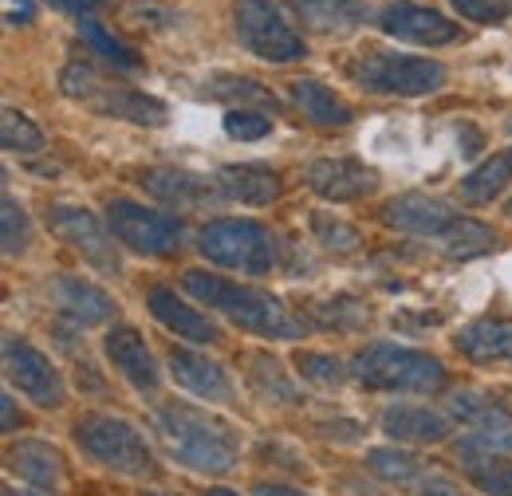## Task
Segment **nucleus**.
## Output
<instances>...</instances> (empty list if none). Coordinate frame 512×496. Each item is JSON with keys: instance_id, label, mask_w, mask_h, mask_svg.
I'll return each instance as SVG.
<instances>
[{"instance_id": "nucleus-1", "label": "nucleus", "mask_w": 512, "mask_h": 496, "mask_svg": "<svg viewBox=\"0 0 512 496\" xmlns=\"http://www.w3.org/2000/svg\"><path fill=\"white\" fill-rule=\"evenodd\" d=\"M154 434L162 441V449L170 453V461H178L190 473L221 477L241 457L237 430L225 418H217V414H209L201 406H190V402L158 406L154 410Z\"/></svg>"}, {"instance_id": "nucleus-2", "label": "nucleus", "mask_w": 512, "mask_h": 496, "mask_svg": "<svg viewBox=\"0 0 512 496\" xmlns=\"http://www.w3.org/2000/svg\"><path fill=\"white\" fill-rule=\"evenodd\" d=\"M182 288L193 300H201L205 308L225 315L229 323H237L241 331H253L260 339H300L308 327L284 300H276L272 292L253 288V284H237L225 276H209L201 268H190L182 276Z\"/></svg>"}, {"instance_id": "nucleus-3", "label": "nucleus", "mask_w": 512, "mask_h": 496, "mask_svg": "<svg viewBox=\"0 0 512 496\" xmlns=\"http://www.w3.org/2000/svg\"><path fill=\"white\" fill-rule=\"evenodd\" d=\"M383 221L398 233L434 241L449 256H477L497 245V233L465 213H457L442 197H426V193H402L394 201H386Z\"/></svg>"}, {"instance_id": "nucleus-4", "label": "nucleus", "mask_w": 512, "mask_h": 496, "mask_svg": "<svg viewBox=\"0 0 512 496\" xmlns=\"http://www.w3.org/2000/svg\"><path fill=\"white\" fill-rule=\"evenodd\" d=\"M351 378L367 390L390 394H434L446 386V367L414 347L398 343H371L351 359Z\"/></svg>"}, {"instance_id": "nucleus-5", "label": "nucleus", "mask_w": 512, "mask_h": 496, "mask_svg": "<svg viewBox=\"0 0 512 496\" xmlns=\"http://www.w3.org/2000/svg\"><path fill=\"white\" fill-rule=\"evenodd\" d=\"M71 437L79 445V453L111 473L123 477H158V457L146 445V437L138 434V426H130L119 414H83Z\"/></svg>"}, {"instance_id": "nucleus-6", "label": "nucleus", "mask_w": 512, "mask_h": 496, "mask_svg": "<svg viewBox=\"0 0 512 496\" xmlns=\"http://www.w3.org/2000/svg\"><path fill=\"white\" fill-rule=\"evenodd\" d=\"M60 91L71 103L103 115V119H123L134 126H162L166 123V103L134 91L127 83H111L107 75H99L91 63H67L60 75Z\"/></svg>"}, {"instance_id": "nucleus-7", "label": "nucleus", "mask_w": 512, "mask_h": 496, "mask_svg": "<svg viewBox=\"0 0 512 496\" xmlns=\"http://www.w3.org/2000/svg\"><path fill=\"white\" fill-rule=\"evenodd\" d=\"M197 252L217 264V268H233L245 276H264L276 264V241L260 221H245V217H221L209 221L197 233Z\"/></svg>"}, {"instance_id": "nucleus-8", "label": "nucleus", "mask_w": 512, "mask_h": 496, "mask_svg": "<svg viewBox=\"0 0 512 496\" xmlns=\"http://www.w3.org/2000/svg\"><path fill=\"white\" fill-rule=\"evenodd\" d=\"M347 75L371 91V95H430L446 83V67L438 60H422V56H398V52H359L347 63Z\"/></svg>"}, {"instance_id": "nucleus-9", "label": "nucleus", "mask_w": 512, "mask_h": 496, "mask_svg": "<svg viewBox=\"0 0 512 496\" xmlns=\"http://www.w3.org/2000/svg\"><path fill=\"white\" fill-rule=\"evenodd\" d=\"M237 40L264 63H296L308 56L304 36L284 20L272 0H237L233 4Z\"/></svg>"}, {"instance_id": "nucleus-10", "label": "nucleus", "mask_w": 512, "mask_h": 496, "mask_svg": "<svg viewBox=\"0 0 512 496\" xmlns=\"http://www.w3.org/2000/svg\"><path fill=\"white\" fill-rule=\"evenodd\" d=\"M107 225H111L115 241L138 256H174L182 248V221L174 213L146 209L127 197L107 201Z\"/></svg>"}, {"instance_id": "nucleus-11", "label": "nucleus", "mask_w": 512, "mask_h": 496, "mask_svg": "<svg viewBox=\"0 0 512 496\" xmlns=\"http://www.w3.org/2000/svg\"><path fill=\"white\" fill-rule=\"evenodd\" d=\"M48 229H52L71 252H79L99 276H119V272H123L119 252H115V233H111L91 209L56 201V205H48Z\"/></svg>"}, {"instance_id": "nucleus-12", "label": "nucleus", "mask_w": 512, "mask_h": 496, "mask_svg": "<svg viewBox=\"0 0 512 496\" xmlns=\"http://www.w3.org/2000/svg\"><path fill=\"white\" fill-rule=\"evenodd\" d=\"M4 374H8V382L28 398V402H36L40 410H60L67 398V386H64V374L60 367L44 355V351H36L32 343H24V339H4Z\"/></svg>"}, {"instance_id": "nucleus-13", "label": "nucleus", "mask_w": 512, "mask_h": 496, "mask_svg": "<svg viewBox=\"0 0 512 496\" xmlns=\"http://www.w3.org/2000/svg\"><path fill=\"white\" fill-rule=\"evenodd\" d=\"M375 24L386 36H394L402 44H418V48H442V44H453L461 36V24H453L438 8L410 4V0H394V4L379 8Z\"/></svg>"}, {"instance_id": "nucleus-14", "label": "nucleus", "mask_w": 512, "mask_h": 496, "mask_svg": "<svg viewBox=\"0 0 512 496\" xmlns=\"http://www.w3.org/2000/svg\"><path fill=\"white\" fill-rule=\"evenodd\" d=\"M304 182L316 197L343 205V201H363L367 193H375L379 189V170H371L359 158H320V162L308 166Z\"/></svg>"}, {"instance_id": "nucleus-15", "label": "nucleus", "mask_w": 512, "mask_h": 496, "mask_svg": "<svg viewBox=\"0 0 512 496\" xmlns=\"http://www.w3.org/2000/svg\"><path fill=\"white\" fill-rule=\"evenodd\" d=\"M138 186L146 189L150 197L174 205V209H209V205L225 201L217 178H205V174H193V170H178V166L146 170V174H138Z\"/></svg>"}, {"instance_id": "nucleus-16", "label": "nucleus", "mask_w": 512, "mask_h": 496, "mask_svg": "<svg viewBox=\"0 0 512 496\" xmlns=\"http://www.w3.org/2000/svg\"><path fill=\"white\" fill-rule=\"evenodd\" d=\"M103 355H107V363L123 374L138 394H154V390H158V382H162L158 363H154L146 339H142L134 327H127V323L111 327V331L103 335Z\"/></svg>"}, {"instance_id": "nucleus-17", "label": "nucleus", "mask_w": 512, "mask_h": 496, "mask_svg": "<svg viewBox=\"0 0 512 496\" xmlns=\"http://www.w3.org/2000/svg\"><path fill=\"white\" fill-rule=\"evenodd\" d=\"M146 308H150V315H154L166 331H174V335H178V339H186V343L213 347V343L221 339L217 323H213L209 315H201L197 308H190L186 300H178V292H174V288H162V284L146 288Z\"/></svg>"}, {"instance_id": "nucleus-18", "label": "nucleus", "mask_w": 512, "mask_h": 496, "mask_svg": "<svg viewBox=\"0 0 512 496\" xmlns=\"http://www.w3.org/2000/svg\"><path fill=\"white\" fill-rule=\"evenodd\" d=\"M48 296H52L56 311L71 319L75 327H95V323H107L115 315V300L83 276H56Z\"/></svg>"}, {"instance_id": "nucleus-19", "label": "nucleus", "mask_w": 512, "mask_h": 496, "mask_svg": "<svg viewBox=\"0 0 512 496\" xmlns=\"http://www.w3.org/2000/svg\"><path fill=\"white\" fill-rule=\"evenodd\" d=\"M453 347L477 367H512V319H473L453 335Z\"/></svg>"}, {"instance_id": "nucleus-20", "label": "nucleus", "mask_w": 512, "mask_h": 496, "mask_svg": "<svg viewBox=\"0 0 512 496\" xmlns=\"http://www.w3.org/2000/svg\"><path fill=\"white\" fill-rule=\"evenodd\" d=\"M170 374L182 390H190L193 398H205V402H233V382L221 363H213L209 355H197L186 347H174L170 351Z\"/></svg>"}, {"instance_id": "nucleus-21", "label": "nucleus", "mask_w": 512, "mask_h": 496, "mask_svg": "<svg viewBox=\"0 0 512 496\" xmlns=\"http://www.w3.org/2000/svg\"><path fill=\"white\" fill-rule=\"evenodd\" d=\"M379 426L386 437L394 441H410V445H438L453 434V422H449L442 410H430V406H410V402H398V406H386L379 414Z\"/></svg>"}, {"instance_id": "nucleus-22", "label": "nucleus", "mask_w": 512, "mask_h": 496, "mask_svg": "<svg viewBox=\"0 0 512 496\" xmlns=\"http://www.w3.org/2000/svg\"><path fill=\"white\" fill-rule=\"evenodd\" d=\"M8 469L24 485H32L36 493L44 496H56L60 485H64V457L48 441H20V445H12L8 449Z\"/></svg>"}, {"instance_id": "nucleus-23", "label": "nucleus", "mask_w": 512, "mask_h": 496, "mask_svg": "<svg viewBox=\"0 0 512 496\" xmlns=\"http://www.w3.org/2000/svg\"><path fill=\"white\" fill-rule=\"evenodd\" d=\"M217 186L229 201L241 205H272L280 197V174L256 162H241V166H225L217 174Z\"/></svg>"}, {"instance_id": "nucleus-24", "label": "nucleus", "mask_w": 512, "mask_h": 496, "mask_svg": "<svg viewBox=\"0 0 512 496\" xmlns=\"http://www.w3.org/2000/svg\"><path fill=\"white\" fill-rule=\"evenodd\" d=\"M292 4H296L300 20L323 36L355 32L367 20V0H292Z\"/></svg>"}, {"instance_id": "nucleus-25", "label": "nucleus", "mask_w": 512, "mask_h": 496, "mask_svg": "<svg viewBox=\"0 0 512 496\" xmlns=\"http://www.w3.org/2000/svg\"><path fill=\"white\" fill-rule=\"evenodd\" d=\"M288 99L300 107V115L316 126H347L351 123V107L331 91L323 87L320 79H292L288 83Z\"/></svg>"}, {"instance_id": "nucleus-26", "label": "nucleus", "mask_w": 512, "mask_h": 496, "mask_svg": "<svg viewBox=\"0 0 512 496\" xmlns=\"http://www.w3.org/2000/svg\"><path fill=\"white\" fill-rule=\"evenodd\" d=\"M241 363H245V378H249V386L256 390L260 402H276V406H300L304 402L300 390H296V382L288 378V371L272 355L249 351Z\"/></svg>"}, {"instance_id": "nucleus-27", "label": "nucleus", "mask_w": 512, "mask_h": 496, "mask_svg": "<svg viewBox=\"0 0 512 496\" xmlns=\"http://www.w3.org/2000/svg\"><path fill=\"white\" fill-rule=\"evenodd\" d=\"M453 418L461 426H469V434H501L512 430V414L493 398V394H481V390H457L453 402H449Z\"/></svg>"}, {"instance_id": "nucleus-28", "label": "nucleus", "mask_w": 512, "mask_h": 496, "mask_svg": "<svg viewBox=\"0 0 512 496\" xmlns=\"http://www.w3.org/2000/svg\"><path fill=\"white\" fill-rule=\"evenodd\" d=\"M509 182H512V146L509 150H501L497 158L481 162L477 170H469L457 189H461V201H469V205H485V201H493Z\"/></svg>"}, {"instance_id": "nucleus-29", "label": "nucleus", "mask_w": 512, "mask_h": 496, "mask_svg": "<svg viewBox=\"0 0 512 496\" xmlns=\"http://www.w3.org/2000/svg\"><path fill=\"white\" fill-rule=\"evenodd\" d=\"M465 477L481 489L485 496H512V461H505L501 453H465L457 449Z\"/></svg>"}, {"instance_id": "nucleus-30", "label": "nucleus", "mask_w": 512, "mask_h": 496, "mask_svg": "<svg viewBox=\"0 0 512 496\" xmlns=\"http://www.w3.org/2000/svg\"><path fill=\"white\" fill-rule=\"evenodd\" d=\"M367 469L375 477H383L386 485H398V489H414L430 469L422 457L406 453V449H371L367 453Z\"/></svg>"}, {"instance_id": "nucleus-31", "label": "nucleus", "mask_w": 512, "mask_h": 496, "mask_svg": "<svg viewBox=\"0 0 512 496\" xmlns=\"http://www.w3.org/2000/svg\"><path fill=\"white\" fill-rule=\"evenodd\" d=\"M79 36H83V40H87V44H91V48H95L103 60L115 63L119 71H138V67H142V60L130 52L127 44H119V40H115V36H111V32H107V28H103L95 16L79 20Z\"/></svg>"}, {"instance_id": "nucleus-32", "label": "nucleus", "mask_w": 512, "mask_h": 496, "mask_svg": "<svg viewBox=\"0 0 512 496\" xmlns=\"http://www.w3.org/2000/svg\"><path fill=\"white\" fill-rule=\"evenodd\" d=\"M0 142H4L8 154H40L44 150V130L32 123L28 115L8 107L4 119H0Z\"/></svg>"}, {"instance_id": "nucleus-33", "label": "nucleus", "mask_w": 512, "mask_h": 496, "mask_svg": "<svg viewBox=\"0 0 512 496\" xmlns=\"http://www.w3.org/2000/svg\"><path fill=\"white\" fill-rule=\"evenodd\" d=\"M312 237L327 252H355V248L363 245L359 229L347 225V221H339V217H331V213H312Z\"/></svg>"}, {"instance_id": "nucleus-34", "label": "nucleus", "mask_w": 512, "mask_h": 496, "mask_svg": "<svg viewBox=\"0 0 512 496\" xmlns=\"http://www.w3.org/2000/svg\"><path fill=\"white\" fill-rule=\"evenodd\" d=\"M296 371H300V378L316 382L323 390H335V386H343V378H347V367H343L335 355H320V351H300V355H296Z\"/></svg>"}, {"instance_id": "nucleus-35", "label": "nucleus", "mask_w": 512, "mask_h": 496, "mask_svg": "<svg viewBox=\"0 0 512 496\" xmlns=\"http://www.w3.org/2000/svg\"><path fill=\"white\" fill-rule=\"evenodd\" d=\"M316 319L323 327H335V331H355L367 323V308H359V300L351 296H339V300H327V304H316Z\"/></svg>"}, {"instance_id": "nucleus-36", "label": "nucleus", "mask_w": 512, "mask_h": 496, "mask_svg": "<svg viewBox=\"0 0 512 496\" xmlns=\"http://www.w3.org/2000/svg\"><path fill=\"white\" fill-rule=\"evenodd\" d=\"M0 221H4V256H20L24 248H28V213L16 205V197H8L4 193V213H0Z\"/></svg>"}, {"instance_id": "nucleus-37", "label": "nucleus", "mask_w": 512, "mask_h": 496, "mask_svg": "<svg viewBox=\"0 0 512 496\" xmlns=\"http://www.w3.org/2000/svg\"><path fill=\"white\" fill-rule=\"evenodd\" d=\"M225 134L229 138H241V142H256V138H268L272 134V119H264L260 111H249V107H233L225 115Z\"/></svg>"}, {"instance_id": "nucleus-38", "label": "nucleus", "mask_w": 512, "mask_h": 496, "mask_svg": "<svg viewBox=\"0 0 512 496\" xmlns=\"http://www.w3.org/2000/svg\"><path fill=\"white\" fill-rule=\"evenodd\" d=\"M473 24H501L512 16V0H449Z\"/></svg>"}, {"instance_id": "nucleus-39", "label": "nucleus", "mask_w": 512, "mask_h": 496, "mask_svg": "<svg viewBox=\"0 0 512 496\" xmlns=\"http://www.w3.org/2000/svg\"><path fill=\"white\" fill-rule=\"evenodd\" d=\"M154 20L174 24V12H170V8H162L158 0H130L127 4V24H134V28H158Z\"/></svg>"}, {"instance_id": "nucleus-40", "label": "nucleus", "mask_w": 512, "mask_h": 496, "mask_svg": "<svg viewBox=\"0 0 512 496\" xmlns=\"http://www.w3.org/2000/svg\"><path fill=\"white\" fill-rule=\"evenodd\" d=\"M221 79H225L229 87H213V95H237L241 103H268V107L276 103L256 79H237V75H221Z\"/></svg>"}, {"instance_id": "nucleus-41", "label": "nucleus", "mask_w": 512, "mask_h": 496, "mask_svg": "<svg viewBox=\"0 0 512 496\" xmlns=\"http://www.w3.org/2000/svg\"><path fill=\"white\" fill-rule=\"evenodd\" d=\"M414 496H469L453 477L446 473H426L418 485H414Z\"/></svg>"}, {"instance_id": "nucleus-42", "label": "nucleus", "mask_w": 512, "mask_h": 496, "mask_svg": "<svg viewBox=\"0 0 512 496\" xmlns=\"http://www.w3.org/2000/svg\"><path fill=\"white\" fill-rule=\"evenodd\" d=\"M56 12H67V16H75V20H87L95 8H103V4H111V0H48Z\"/></svg>"}, {"instance_id": "nucleus-43", "label": "nucleus", "mask_w": 512, "mask_h": 496, "mask_svg": "<svg viewBox=\"0 0 512 496\" xmlns=\"http://www.w3.org/2000/svg\"><path fill=\"white\" fill-rule=\"evenodd\" d=\"M32 16H36V4H32V0H4V20H8L12 28L32 24Z\"/></svg>"}, {"instance_id": "nucleus-44", "label": "nucleus", "mask_w": 512, "mask_h": 496, "mask_svg": "<svg viewBox=\"0 0 512 496\" xmlns=\"http://www.w3.org/2000/svg\"><path fill=\"white\" fill-rule=\"evenodd\" d=\"M253 496H308L304 489H288V485H268V481H260L253 489Z\"/></svg>"}, {"instance_id": "nucleus-45", "label": "nucleus", "mask_w": 512, "mask_h": 496, "mask_svg": "<svg viewBox=\"0 0 512 496\" xmlns=\"http://www.w3.org/2000/svg\"><path fill=\"white\" fill-rule=\"evenodd\" d=\"M0 406H4V434H12V430H16V406H12V398H8V394L0 398Z\"/></svg>"}, {"instance_id": "nucleus-46", "label": "nucleus", "mask_w": 512, "mask_h": 496, "mask_svg": "<svg viewBox=\"0 0 512 496\" xmlns=\"http://www.w3.org/2000/svg\"><path fill=\"white\" fill-rule=\"evenodd\" d=\"M201 496H241V493H229V489H209V493H201Z\"/></svg>"}, {"instance_id": "nucleus-47", "label": "nucleus", "mask_w": 512, "mask_h": 496, "mask_svg": "<svg viewBox=\"0 0 512 496\" xmlns=\"http://www.w3.org/2000/svg\"><path fill=\"white\" fill-rule=\"evenodd\" d=\"M505 213H509V217H512V201H509V205H505Z\"/></svg>"}, {"instance_id": "nucleus-48", "label": "nucleus", "mask_w": 512, "mask_h": 496, "mask_svg": "<svg viewBox=\"0 0 512 496\" xmlns=\"http://www.w3.org/2000/svg\"><path fill=\"white\" fill-rule=\"evenodd\" d=\"M142 496H158V493H142Z\"/></svg>"}, {"instance_id": "nucleus-49", "label": "nucleus", "mask_w": 512, "mask_h": 496, "mask_svg": "<svg viewBox=\"0 0 512 496\" xmlns=\"http://www.w3.org/2000/svg\"><path fill=\"white\" fill-rule=\"evenodd\" d=\"M4 496H16V493H4Z\"/></svg>"}]
</instances>
